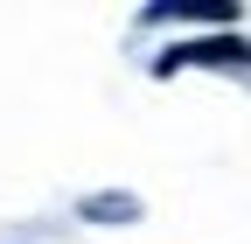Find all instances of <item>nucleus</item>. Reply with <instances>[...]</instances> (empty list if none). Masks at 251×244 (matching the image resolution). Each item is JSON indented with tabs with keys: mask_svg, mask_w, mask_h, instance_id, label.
<instances>
[{
	"mask_svg": "<svg viewBox=\"0 0 251 244\" xmlns=\"http://www.w3.org/2000/svg\"><path fill=\"white\" fill-rule=\"evenodd\" d=\"M84 209H91V217H105V223H112V217H133L140 202H133V195H91Z\"/></svg>",
	"mask_w": 251,
	"mask_h": 244,
	"instance_id": "f03ea898",
	"label": "nucleus"
},
{
	"mask_svg": "<svg viewBox=\"0 0 251 244\" xmlns=\"http://www.w3.org/2000/svg\"><path fill=\"white\" fill-rule=\"evenodd\" d=\"M196 63H251V42L244 35H209V42H175L161 63V77H175V70H196Z\"/></svg>",
	"mask_w": 251,
	"mask_h": 244,
	"instance_id": "f257e3e1",
	"label": "nucleus"
}]
</instances>
